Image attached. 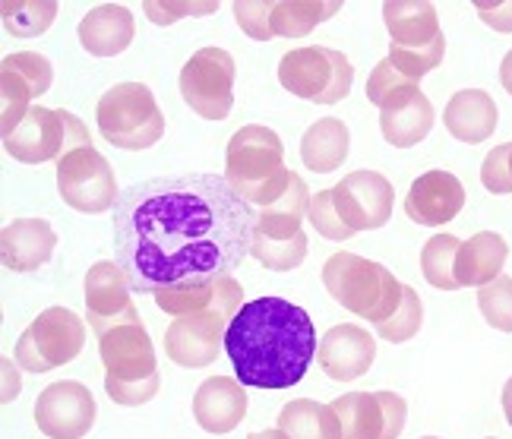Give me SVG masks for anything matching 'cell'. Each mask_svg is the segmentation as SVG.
<instances>
[{
	"label": "cell",
	"mask_w": 512,
	"mask_h": 439,
	"mask_svg": "<svg viewBox=\"0 0 512 439\" xmlns=\"http://www.w3.org/2000/svg\"><path fill=\"white\" fill-rule=\"evenodd\" d=\"M256 209L225 174L152 177L114 206L117 266L140 294L231 275L253 247Z\"/></svg>",
	"instance_id": "1"
},
{
	"label": "cell",
	"mask_w": 512,
	"mask_h": 439,
	"mask_svg": "<svg viewBox=\"0 0 512 439\" xmlns=\"http://www.w3.org/2000/svg\"><path fill=\"white\" fill-rule=\"evenodd\" d=\"M317 329L307 310L282 297H256L241 307L225 332V354L241 386H298L317 357Z\"/></svg>",
	"instance_id": "2"
},
{
	"label": "cell",
	"mask_w": 512,
	"mask_h": 439,
	"mask_svg": "<svg viewBox=\"0 0 512 439\" xmlns=\"http://www.w3.org/2000/svg\"><path fill=\"white\" fill-rule=\"evenodd\" d=\"M225 181L260 212L279 203L291 187V171L285 168V146L275 130L247 124L228 139L225 149Z\"/></svg>",
	"instance_id": "3"
},
{
	"label": "cell",
	"mask_w": 512,
	"mask_h": 439,
	"mask_svg": "<svg viewBox=\"0 0 512 439\" xmlns=\"http://www.w3.org/2000/svg\"><path fill=\"white\" fill-rule=\"evenodd\" d=\"M323 285L354 316L373 326L389 323L405 301V285L386 266L370 263L358 253H332L323 266Z\"/></svg>",
	"instance_id": "4"
},
{
	"label": "cell",
	"mask_w": 512,
	"mask_h": 439,
	"mask_svg": "<svg viewBox=\"0 0 512 439\" xmlns=\"http://www.w3.org/2000/svg\"><path fill=\"white\" fill-rule=\"evenodd\" d=\"M95 124L111 146L127 152L152 149L165 136V114L143 83L111 86L95 108Z\"/></svg>",
	"instance_id": "5"
},
{
	"label": "cell",
	"mask_w": 512,
	"mask_h": 439,
	"mask_svg": "<svg viewBox=\"0 0 512 439\" xmlns=\"http://www.w3.org/2000/svg\"><path fill=\"white\" fill-rule=\"evenodd\" d=\"M92 146L89 130L76 114L64 108H42L32 105L10 136H4V149L23 165H45V162H61L73 149Z\"/></svg>",
	"instance_id": "6"
},
{
	"label": "cell",
	"mask_w": 512,
	"mask_h": 439,
	"mask_svg": "<svg viewBox=\"0 0 512 439\" xmlns=\"http://www.w3.org/2000/svg\"><path fill=\"white\" fill-rule=\"evenodd\" d=\"M279 83L294 98L317 105H339L354 86V67L336 48H294L279 64Z\"/></svg>",
	"instance_id": "7"
},
{
	"label": "cell",
	"mask_w": 512,
	"mask_h": 439,
	"mask_svg": "<svg viewBox=\"0 0 512 439\" xmlns=\"http://www.w3.org/2000/svg\"><path fill=\"white\" fill-rule=\"evenodd\" d=\"M86 345V323L67 307L42 310L16 342V364L26 373H48L76 361Z\"/></svg>",
	"instance_id": "8"
},
{
	"label": "cell",
	"mask_w": 512,
	"mask_h": 439,
	"mask_svg": "<svg viewBox=\"0 0 512 439\" xmlns=\"http://www.w3.org/2000/svg\"><path fill=\"white\" fill-rule=\"evenodd\" d=\"M57 193L70 209L86 215L108 212L121 199L114 168L95 146L73 149L57 162Z\"/></svg>",
	"instance_id": "9"
},
{
	"label": "cell",
	"mask_w": 512,
	"mask_h": 439,
	"mask_svg": "<svg viewBox=\"0 0 512 439\" xmlns=\"http://www.w3.org/2000/svg\"><path fill=\"white\" fill-rule=\"evenodd\" d=\"M234 57L225 48H200L181 70L184 102L206 117V121H225L234 108Z\"/></svg>",
	"instance_id": "10"
},
{
	"label": "cell",
	"mask_w": 512,
	"mask_h": 439,
	"mask_svg": "<svg viewBox=\"0 0 512 439\" xmlns=\"http://www.w3.org/2000/svg\"><path fill=\"white\" fill-rule=\"evenodd\" d=\"M332 199H336L339 218L358 234V231H377L389 222L396 190L377 171H354L332 187Z\"/></svg>",
	"instance_id": "11"
},
{
	"label": "cell",
	"mask_w": 512,
	"mask_h": 439,
	"mask_svg": "<svg viewBox=\"0 0 512 439\" xmlns=\"http://www.w3.org/2000/svg\"><path fill=\"white\" fill-rule=\"evenodd\" d=\"M130 294V278L117 263L102 259L86 272V323L98 338L117 326L140 323V313H136Z\"/></svg>",
	"instance_id": "12"
},
{
	"label": "cell",
	"mask_w": 512,
	"mask_h": 439,
	"mask_svg": "<svg viewBox=\"0 0 512 439\" xmlns=\"http://www.w3.org/2000/svg\"><path fill=\"white\" fill-rule=\"evenodd\" d=\"M35 424L51 439H83L95 424V395L76 379L51 383L35 398Z\"/></svg>",
	"instance_id": "13"
},
{
	"label": "cell",
	"mask_w": 512,
	"mask_h": 439,
	"mask_svg": "<svg viewBox=\"0 0 512 439\" xmlns=\"http://www.w3.org/2000/svg\"><path fill=\"white\" fill-rule=\"evenodd\" d=\"M231 326V319L222 313L206 310V313H193L174 319L165 332V351L168 361L187 370H200L215 364V357L225 348V332Z\"/></svg>",
	"instance_id": "14"
},
{
	"label": "cell",
	"mask_w": 512,
	"mask_h": 439,
	"mask_svg": "<svg viewBox=\"0 0 512 439\" xmlns=\"http://www.w3.org/2000/svg\"><path fill=\"white\" fill-rule=\"evenodd\" d=\"M98 354H102L108 376L121 379V383H143V379L159 373L155 370V364H159L155 361V345L143 319L140 323L117 326L98 338Z\"/></svg>",
	"instance_id": "15"
},
{
	"label": "cell",
	"mask_w": 512,
	"mask_h": 439,
	"mask_svg": "<svg viewBox=\"0 0 512 439\" xmlns=\"http://www.w3.org/2000/svg\"><path fill=\"white\" fill-rule=\"evenodd\" d=\"M465 206V187L456 174L449 171H427L411 184L405 196V215L415 225L424 228H440L449 225Z\"/></svg>",
	"instance_id": "16"
},
{
	"label": "cell",
	"mask_w": 512,
	"mask_h": 439,
	"mask_svg": "<svg viewBox=\"0 0 512 439\" xmlns=\"http://www.w3.org/2000/svg\"><path fill=\"white\" fill-rule=\"evenodd\" d=\"M320 367L329 379L336 383H348V379H361L373 361H377V342L364 326H332L320 338Z\"/></svg>",
	"instance_id": "17"
},
{
	"label": "cell",
	"mask_w": 512,
	"mask_h": 439,
	"mask_svg": "<svg viewBox=\"0 0 512 439\" xmlns=\"http://www.w3.org/2000/svg\"><path fill=\"white\" fill-rule=\"evenodd\" d=\"M437 111H433L430 98L421 92V86H405L396 95L386 98V105L380 108V130L383 139L396 149H411L433 130Z\"/></svg>",
	"instance_id": "18"
},
{
	"label": "cell",
	"mask_w": 512,
	"mask_h": 439,
	"mask_svg": "<svg viewBox=\"0 0 512 439\" xmlns=\"http://www.w3.org/2000/svg\"><path fill=\"white\" fill-rule=\"evenodd\" d=\"M247 392L231 376H209L193 395V417L206 433L225 436L244 421Z\"/></svg>",
	"instance_id": "19"
},
{
	"label": "cell",
	"mask_w": 512,
	"mask_h": 439,
	"mask_svg": "<svg viewBox=\"0 0 512 439\" xmlns=\"http://www.w3.org/2000/svg\"><path fill=\"white\" fill-rule=\"evenodd\" d=\"M57 247V234L45 218H16L0 231V259L10 272L29 275L42 269Z\"/></svg>",
	"instance_id": "20"
},
{
	"label": "cell",
	"mask_w": 512,
	"mask_h": 439,
	"mask_svg": "<svg viewBox=\"0 0 512 439\" xmlns=\"http://www.w3.org/2000/svg\"><path fill=\"white\" fill-rule=\"evenodd\" d=\"M443 124L449 136H456L459 143L478 146L484 139L494 136L500 124V111H497V102L484 89H462L446 102Z\"/></svg>",
	"instance_id": "21"
},
{
	"label": "cell",
	"mask_w": 512,
	"mask_h": 439,
	"mask_svg": "<svg viewBox=\"0 0 512 439\" xmlns=\"http://www.w3.org/2000/svg\"><path fill=\"white\" fill-rule=\"evenodd\" d=\"M136 35L133 13L124 4H98L80 23V45L92 57H117Z\"/></svg>",
	"instance_id": "22"
},
{
	"label": "cell",
	"mask_w": 512,
	"mask_h": 439,
	"mask_svg": "<svg viewBox=\"0 0 512 439\" xmlns=\"http://www.w3.org/2000/svg\"><path fill=\"white\" fill-rule=\"evenodd\" d=\"M509 259V244L497 231H478L459 247L456 256V282L459 288H487L503 275V266Z\"/></svg>",
	"instance_id": "23"
},
{
	"label": "cell",
	"mask_w": 512,
	"mask_h": 439,
	"mask_svg": "<svg viewBox=\"0 0 512 439\" xmlns=\"http://www.w3.org/2000/svg\"><path fill=\"white\" fill-rule=\"evenodd\" d=\"M383 23L392 45L402 48L430 45L443 35L437 7L430 0H389V4H383Z\"/></svg>",
	"instance_id": "24"
},
{
	"label": "cell",
	"mask_w": 512,
	"mask_h": 439,
	"mask_svg": "<svg viewBox=\"0 0 512 439\" xmlns=\"http://www.w3.org/2000/svg\"><path fill=\"white\" fill-rule=\"evenodd\" d=\"M351 152V133L348 124L339 117H323V121L310 124L301 139V162L313 174H332L345 165Z\"/></svg>",
	"instance_id": "25"
},
{
	"label": "cell",
	"mask_w": 512,
	"mask_h": 439,
	"mask_svg": "<svg viewBox=\"0 0 512 439\" xmlns=\"http://www.w3.org/2000/svg\"><path fill=\"white\" fill-rule=\"evenodd\" d=\"M310 190L304 184V177L291 174V187L279 203H272L269 209L256 212V234L269 237V241H291V237L304 234L301 222L310 215Z\"/></svg>",
	"instance_id": "26"
},
{
	"label": "cell",
	"mask_w": 512,
	"mask_h": 439,
	"mask_svg": "<svg viewBox=\"0 0 512 439\" xmlns=\"http://www.w3.org/2000/svg\"><path fill=\"white\" fill-rule=\"evenodd\" d=\"M279 427L288 439H342V421L332 405L313 398H294L279 414Z\"/></svg>",
	"instance_id": "27"
},
{
	"label": "cell",
	"mask_w": 512,
	"mask_h": 439,
	"mask_svg": "<svg viewBox=\"0 0 512 439\" xmlns=\"http://www.w3.org/2000/svg\"><path fill=\"white\" fill-rule=\"evenodd\" d=\"M329 405L336 408L342 421V439H380L383 436V408L377 402V392H348Z\"/></svg>",
	"instance_id": "28"
},
{
	"label": "cell",
	"mask_w": 512,
	"mask_h": 439,
	"mask_svg": "<svg viewBox=\"0 0 512 439\" xmlns=\"http://www.w3.org/2000/svg\"><path fill=\"white\" fill-rule=\"evenodd\" d=\"M336 13H339V4H332V0H275L272 29L282 38H304L317 29L323 19Z\"/></svg>",
	"instance_id": "29"
},
{
	"label": "cell",
	"mask_w": 512,
	"mask_h": 439,
	"mask_svg": "<svg viewBox=\"0 0 512 439\" xmlns=\"http://www.w3.org/2000/svg\"><path fill=\"white\" fill-rule=\"evenodd\" d=\"M0 16H4V29L10 35L38 38L54 26L57 4L54 0H4L0 4Z\"/></svg>",
	"instance_id": "30"
},
{
	"label": "cell",
	"mask_w": 512,
	"mask_h": 439,
	"mask_svg": "<svg viewBox=\"0 0 512 439\" xmlns=\"http://www.w3.org/2000/svg\"><path fill=\"white\" fill-rule=\"evenodd\" d=\"M462 241L452 234H433L421 250V272L427 285L440 291H459L456 282V256H459Z\"/></svg>",
	"instance_id": "31"
},
{
	"label": "cell",
	"mask_w": 512,
	"mask_h": 439,
	"mask_svg": "<svg viewBox=\"0 0 512 439\" xmlns=\"http://www.w3.org/2000/svg\"><path fill=\"white\" fill-rule=\"evenodd\" d=\"M215 282H200V285H177V288H162L155 297V307L162 313L181 319V316H193V313H206L215 307Z\"/></svg>",
	"instance_id": "32"
},
{
	"label": "cell",
	"mask_w": 512,
	"mask_h": 439,
	"mask_svg": "<svg viewBox=\"0 0 512 439\" xmlns=\"http://www.w3.org/2000/svg\"><path fill=\"white\" fill-rule=\"evenodd\" d=\"M250 256L260 266L272 269V272H291V269H298L307 259V234L291 237V241H269V237L253 231Z\"/></svg>",
	"instance_id": "33"
},
{
	"label": "cell",
	"mask_w": 512,
	"mask_h": 439,
	"mask_svg": "<svg viewBox=\"0 0 512 439\" xmlns=\"http://www.w3.org/2000/svg\"><path fill=\"white\" fill-rule=\"evenodd\" d=\"M389 61L396 64V70L402 76H408L411 83H421V79L430 73V70H437L443 64V57H446V38L440 35L437 42H430V45H418V48H402V45H392L389 42Z\"/></svg>",
	"instance_id": "34"
},
{
	"label": "cell",
	"mask_w": 512,
	"mask_h": 439,
	"mask_svg": "<svg viewBox=\"0 0 512 439\" xmlns=\"http://www.w3.org/2000/svg\"><path fill=\"white\" fill-rule=\"evenodd\" d=\"M32 98V89L19 79V73L0 67V133L10 136L23 124V117L32 108Z\"/></svg>",
	"instance_id": "35"
},
{
	"label": "cell",
	"mask_w": 512,
	"mask_h": 439,
	"mask_svg": "<svg viewBox=\"0 0 512 439\" xmlns=\"http://www.w3.org/2000/svg\"><path fill=\"white\" fill-rule=\"evenodd\" d=\"M424 326V304H421V297L415 288H408L405 285V301L402 307L396 310V316L389 319V323L377 326V335L386 338V342L392 345H402V342H411Z\"/></svg>",
	"instance_id": "36"
},
{
	"label": "cell",
	"mask_w": 512,
	"mask_h": 439,
	"mask_svg": "<svg viewBox=\"0 0 512 439\" xmlns=\"http://www.w3.org/2000/svg\"><path fill=\"white\" fill-rule=\"evenodd\" d=\"M478 310L487 319V326L497 332H512V278L500 275L497 282L478 291Z\"/></svg>",
	"instance_id": "37"
},
{
	"label": "cell",
	"mask_w": 512,
	"mask_h": 439,
	"mask_svg": "<svg viewBox=\"0 0 512 439\" xmlns=\"http://www.w3.org/2000/svg\"><path fill=\"white\" fill-rule=\"evenodd\" d=\"M0 67L19 73V79H23V83L32 89L35 98H42L51 89V83H54V67H51V61H48V57H42V54H32V51L7 54Z\"/></svg>",
	"instance_id": "38"
},
{
	"label": "cell",
	"mask_w": 512,
	"mask_h": 439,
	"mask_svg": "<svg viewBox=\"0 0 512 439\" xmlns=\"http://www.w3.org/2000/svg\"><path fill=\"white\" fill-rule=\"evenodd\" d=\"M310 225L313 231H317L320 237H326V241H351L354 231L342 222L339 212H336V199H332V190H320V193H313L310 199Z\"/></svg>",
	"instance_id": "39"
},
{
	"label": "cell",
	"mask_w": 512,
	"mask_h": 439,
	"mask_svg": "<svg viewBox=\"0 0 512 439\" xmlns=\"http://www.w3.org/2000/svg\"><path fill=\"white\" fill-rule=\"evenodd\" d=\"M231 10H234V19H238L244 35L256 38V42H269V38H275V29H272L275 0H238V4H231Z\"/></svg>",
	"instance_id": "40"
},
{
	"label": "cell",
	"mask_w": 512,
	"mask_h": 439,
	"mask_svg": "<svg viewBox=\"0 0 512 439\" xmlns=\"http://www.w3.org/2000/svg\"><path fill=\"white\" fill-rule=\"evenodd\" d=\"M509 158H512V143H503L497 149H490L484 165H481V184L487 193L506 196L512 193V171H509Z\"/></svg>",
	"instance_id": "41"
},
{
	"label": "cell",
	"mask_w": 512,
	"mask_h": 439,
	"mask_svg": "<svg viewBox=\"0 0 512 439\" xmlns=\"http://www.w3.org/2000/svg\"><path fill=\"white\" fill-rule=\"evenodd\" d=\"M405 86H418V83H411L408 76H402V73L396 70V64H392L389 57H383V61H380L377 67H373L370 79H367V98H370V105L383 108V105H386V98H389V95H396V92L405 89Z\"/></svg>",
	"instance_id": "42"
},
{
	"label": "cell",
	"mask_w": 512,
	"mask_h": 439,
	"mask_svg": "<svg viewBox=\"0 0 512 439\" xmlns=\"http://www.w3.org/2000/svg\"><path fill=\"white\" fill-rule=\"evenodd\" d=\"M159 386H162L159 373L143 379V383H121V379L105 376V392L111 395L114 405H124V408H140V405L152 402L155 392H159Z\"/></svg>",
	"instance_id": "43"
},
{
	"label": "cell",
	"mask_w": 512,
	"mask_h": 439,
	"mask_svg": "<svg viewBox=\"0 0 512 439\" xmlns=\"http://www.w3.org/2000/svg\"><path fill=\"white\" fill-rule=\"evenodd\" d=\"M219 10V4H190V0H146V13L155 26H171L181 16H203Z\"/></svg>",
	"instance_id": "44"
},
{
	"label": "cell",
	"mask_w": 512,
	"mask_h": 439,
	"mask_svg": "<svg viewBox=\"0 0 512 439\" xmlns=\"http://www.w3.org/2000/svg\"><path fill=\"white\" fill-rule=\"evenodd\" d=\"M377 402L383 408V436L380 439H399L408 421V405L396 392H377Z\"/></svg>",
	"instance_id": "45"
},
{
	"label": "cell",
	"mask_w": 512,
	"mask_h": 439,
	"mask_svg": "<svg viewBox=\"0 0 512 439\" xmlns=\"http://www.w3.org/2000/svg\"><path fill=\"white\" fill-rule=\"evenodd\" d=\"M475 10L494 32H512V0H478Z\"/></svg>",
	"instance_id": "46"
},
{
	"label": "cell",
	"mask_w": 512,
	"mask_h": 439,
	"mask_svg": "<svg viewBox=\"0 0 512 439\" xmlns=\"http://www.w3.org/2000/svg\"><path fill=\"white\" fill-rule=\"evenodd\" d=\"M500 83H503V89L512 95V48L506 51L503 64H500Z\"/></svg>",
	"instance_id": "47"
},
{
	"label": "cell",
	"mask_w": 512,
	"mask_h": 439,
	"mask_svg": "<svg viewBox=\"0 0 512 439\" xmlns=\"http://www.w3.org/2000/svg\"><path fill=\"white\" fill-rule=\"evenodd\" d=\"M4 376H7V392H4V402H10L13 392H19V376H13V364L4 361Z\"/></svg>",
	"instance_id": "48"
},
{
	"label": "cell",
	"mask_w": 512,
	"mask_h": 439,
	"mask_svg": "<svg viewBox=\"0 0 512 439\" xmlns=\"http://www.w3.org/2000/svg\"><path fill=\"white\" fill-rule=\"evenodd\" d=\"M503 414H506V421L512 427V376L506 379V386H503Z\"/></svg>",
	"instance_id": "49"
},
{
	"label": "cell",
	"mask_w": 512,
	"mask_h": 439,
	"mask_svg": "<svg viewBox=\"0 0 512 439\" xmlns=\"http://www.w3.org/2000/svg\"><path fill=\"white\" fill-rule=\"evenodd\" d=\"M247 439H288V433L282 427H272V430H260V433H250Z\"/></svg>",
	"instance_id": "50"
},
{
	"label": "cell",
	"mask_w": 512,
	"mask_h": 439,
	"mask_svg": "<svg viewBox=\"0 0 512 439\" xmlns=\"http://www.w3.org/2000/svg\"><path fill=\"white\" fill-rule=\"evenodd\" d=\"M421 439H440V436H421Z\"/></svg>",
	"instance_id": "51"
},
{
	"label": "cell",
	"mask_w": 512,
	"mask_h": 439,
	"mask_svg": "<svg viewBox=\"0 0 512 439\" xmlns=\"http://www.w3.org/2000/svg\"><path fill=\"white\" fill-rule=\"evenodd\" d=\"M509 171H512V158H509Z\"/></svg>",
	"instance_id": "52"
},
{
	"label": "cell",
	"mask_w": 512,
	"mask_h": 439,
	"mask_svg": "<svg viewBox=\"0 0 512 439\" xmlns=\"http://www.w3.org/2000/svg\"><path fill=\"white\" fill-rule=\"evenodd\" d=\"M487 439H497V436H487Z\"/></svg>",
	"instance_id": "53"
}]
</instances>
